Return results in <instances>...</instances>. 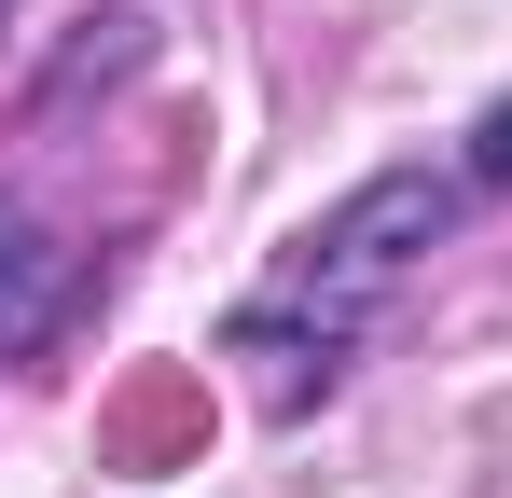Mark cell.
<instances>
[{
	"mask_svg": "<svg viewBox=\"0 0 512 498\" xmlns=\"http://www.w3.org/2000/svg\"><path fill=\"white\" fill-rule=\"evenodd\" d=\"M194 429H208V388H194V374H153V388H125V402H111V429H97V443L153 471V457H180Z\"/></svg>",
	"mask_w": 512,
	"mask_h": 498,
	"instance_id": "3",
	"label": "cell"
},
{
	"mask_svg": "<svg viewBox=\"0 0 512 498\" xmlns=\"http://www.w3.org/2000/svg\"><path fill=\"white\" fill-rule=\"evenodd\" d=\"M457 222V180H429V166H388L374 194H346L333 222L305 236V305H360V291H388L429 236Z\"/></svg>",
	"mask_w": 512,
	"mask_h": 498,
	"instance_id": "1",
	"label": "cell"
},
{
	"mask_svg": "<svg viewBox=\"0 0 512 498\" xmlns=\"http://www.w3.org/2000/svg\"><path fill=\"white\" fill-rule=\"evenodd\" d=\"M0 14H14V0H0Z\"/></svg>",
	"mask_w": 512,
	"mask_h": 498,
	"instance_id": "4",
	"label": "cell"
},
{
	"mask_svg": "<svg viewBox=\"0 0 512 498\" xmlns=\"http://www.w3.org/2000/svg\"><path fill=\"white\" fill-rule=\"evenodd\" d=\"M56 305H70V249L42 236L28 208H0V346H42Z\"/></svg>",
	"mask_w": 512,
	"mask_h": 498,
	"instance_id": "2",
	"label": "cell"
}]
</instances>
